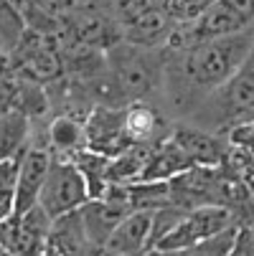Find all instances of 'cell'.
<instances>
[{"instance_id":"2","label":"cell","mask_w":254,"mask_h":256,"mask_svg":"<svg viewBox=\"0 0 254 256\" xmlns=\"http://www.w3.org/2000/svg\"><path fill=\"white\" fill-rule=\"evenodd\" d=\"M231 224H234V210L229 206L208 203V206H198V208H186L183 216H180V221L155 241L153 251H158V254H188L191 248H196L198 244H203L206 238L224 231Z\"/></svg>"},{"instance_id":"14","label":"cell","mask_w":254,"mask_h":256,"mask_svg":"<svg viewBox=\"0 0 254 256\" xmlns=\"http://www.w3.org/2000/svg\"><path fill=\"white\" fill-rule=\"evenodd\" d=\"M54 218L36 203L26 213H18V241L16 254H44L49 231H51Z\"/></svg>"},{"instance_id":"15","label":"cell","mask_w":254,"mask_h":256,"mask_svg":"<svg viewBox=\"0 0 254 256\" xmlns=\"http://www.w3.org/2000/svg\"><path fill=\"white\" fill-rule=\"evenodd\" d=\"M125 132L132 144L135 142H160L163 137L170 134V132H165V122L148 104L125 106Z\"/></svg>"},{"instance_id":"8","label":"cell","mask_w":254,"mask_h":256,"mask_svg":"<svg viewBox=\"0 0 254 256\" xmlns=\"http://www.w3.org/2000/svg\"><path fill=\"white\" fill-rule=\"evenodd\" d=\"M54 155L49 152V148H36L28 144V150L21 158V175H18V208L16 213H26L28 208H33L39 203L44 180L49 175Z\"/></svg>"},{"instance_id":"16","label":"cell","mask_w":254,"mask_h":256,"mask_svg":"<svg viewBox=\"0 0 254 256\" xmlns=\"http://www.w3.org/2000/svg\"><path fill=\"white\" fill-rule=\"evenodd\" d=\"M155 142H135L110 160V182H137L145 175Z\"/></svg>"},{"instance_id":"9","label":"cell","mask_w":254,"mask_h":256,"mask_svg":"<svg viewBox=\"0 0 254 256\" xmlns=\"http://www.w3.org/2000/svg\"><path fill=\"white\" fill-rule=\"evenodd\" d=\"M132 48H112L110 54H112V66H115V84H117V89L122 92V94H130V96H140V94H145L150 86H153V71H150V66L145 64V58H142V54H140V48L142 46H137V51H135V44H130Z\"/></svg>"},{"instance_id":"18","label":"cell","mask_w":254,"mask_h":256,"mask_svg":"<svg viewBox=\"0 0 254 256\" xmlns=\"http://www.w3.org/2000/svg\"><path fill=\"white\" fill-rule=\"evenodd\" d=\"M49 142L56 155H74L87 148V127L74 117H56L51 122Z\"/></svg>"},{"instance_id":"11","label":"cell","mask_w":254,"mask_h":256,"mask_svg":"<svg viewBox=\"0 0 254 256\" xmlns=\"http://www.w3.org/2000/svg\"><path fill=\"white\" fill-rule=\"evenodd\" d=\"M87 251H94V246L89 241L82 210H71L66 216L54 218L44 254H87Z\"/></svg>"},{"instance_id":"21","label":"cell","mask_w":254,"mask_h":256,"mask_svg":"<svg viewBox=\"0 0 254 256\" xmlns=\"http://www.w3.org/2000/svg\"><path fill=\"white\" fill-rule=\"evenodd\" d=\"M23 23L16 13V8L11 6V0H0V44L8 51V46L16 48V44L21 41L23 36Z\"/></svg>"},{"instance_id":"26","label":"cell","mask_w":254,"mask_h":256,"mask_svg":"<svg viewBox=\"0 0 254 256\" xmlns=\"http://www.w3.org/2000/svg\"><path fill=\"white\" fill-rule=\"evenodd\" d=\"M6 48H3V44H0V74H3V68H6Z\"/></svg>"},{"instance_id":"25","label":"cell","mask_w":254,"mask_h":256,"mask_svg":"<svg viewBox=\"0 0 254 256\" xmlns=\"http://www.w3.org/2000/svg\"><path fill=\"white\" fill-rule=\"evenodd\" d=\"M99 3L102 0H64V8L74 13H84V10H94Z\"/></svg>"},{"instance_id":"3","label":"cell","mask_w":254,"mask_h":256,"mask_svg":"<svg viewBox=\"0 0 254 256\" xmlns=\"http://www.w3.org/2000/svg\"><path fill=\"white\" fill-rule=\"evenodd\" d=\"M89 200H92L89 186H87V178L79 170V165L69 155H54L49 175L41 188V196H39V206L51 218H59L71 210H79Z\"/></svg>"},{"instance_id":"12","label":"cell","mask_w":254,"mask_h":256,"mask_svg":"<svg viewBox=\"0 0 254 256\" xmlns=\"http://www.w3.org/2000/svg\"><path fill=\"white\" fill-rule=\"evenodd\" d=\"M193 168L191 158L186 155V150L178 144V140L173 137V132L168 137H163L160 142H155L153 155L148 160V168H145L142 180H170L178 172H183Z\"/></svg>"},{"instance_id":"1","label":"cell","mask_w":254,"mask_h":256,"mask_svg":"<svg viewBox=\"0 0 254 256\" xmlns=\"http://www.w3.org/2000/svg\"><path fill=\"white\" fill-rule=\"evenodd\" d=\"M254 51V30L198 41L180 51V74L193 86H224Z\"/></svg>"},{"instance_id":"28","label":"cell","mask_w":254,"mask_h":256,"mask_svg":"<svg viewBox=\"0 0 254 256\" xmlns=\"http://www.w3.org/2000/svg\"><path fill=\"white\" fill-rule=\"evenodd\" d=\"M0 254H6V251H3V248H0Z\"/></svg>"},{"instance_id":"5","label":"cell","mask_w":254,"mask_h":256,"mask_svg":"<svg viewBox=\"0 0 254 256\" xmlns=\"http://www.w3.org/2000/svg\"><path fill=\"white\" fill-rule=\"evenodd\" d=\"M13 58L18 61L21 74L33 82H54L64 71V61L56 46L49 38H44L39 33H31V30L21 36V41L13 48Z\"/></svg>"},{"instance_id":"23","label":"cell","mask_w":254,"mask_h":256,"mask_svg":"<svg viewBox=\"0 0 254 256\" xmlns=\"http://www.w3.org/2000/svg\"><path fill=\"white\" fill-rule=\"evenodd\" d=\"M229 144L254 150V117L246 120V122H236L234 124V130L229 132Z\"/></svg>"},{"instance_id":"20","label":"cell","mask_w":254,"mask_h":256,"mask_svg":"<svg viewBox=\"0 0 254 256\" xmlns=\"http://www.w3.org/2000/svg\"><path fill=\"white\" fill-rule=\"evenodd\" d=\"M74 30V41L79 46H102V44H115L112 38V26L102 16H92V10H84L82 18L74 20L71 26Z\"/></svg>"},{"instance_id":"10","label":"cell","mask_w":254,"mask_h":256,"mask_svg":"<svg viewBox=\"0 0 254 256\" xmlns=\"http://www.w3.org/2000/svg\"><path fill=\"white\" fill-rule=\"evenodd\" d=\"M175 26L178 23L158 3L150 10L140 13L137 18L122 23V38H125V44H135V46L148 48V46H155V44L168 41L170 36H173V30H175Z\"/></svg>"},{"instance_id":"6","label":"cell","mask_w":254,"mask_h":256,"mask_svg":"<svg viewBox=\"0 0 254 256\" xmlns=\"http://www.w3.org/2000/svg\"><path fill=\"white\" fill-rule=\"evenodd\" d=\"M87 148L104 152V155H120L125 148H130V137L125 132V106H104L97 104L87 122Z\"/></svg>"},{"instance_id":"17","label":"cell","mask_w":254,"mask_h":256,"mask_svg":"<svg viewBox=\"0 0 254 256\" xmlns=\"http://www.w3.org/2000/svg\"><path fill=\"white\" fill-rule=\"evenodd\" d=\"M28 150V117L21 109L0 114V160Z\"/></svg>"},{"instance_id":"22","label":"cell","mask_w":254,"mask_h":256,"mask_svg":"<svg viewBox=\"0 0 254 256\" xmlns=\"http://www.w3.org/2000/svg\"><path fill=\"white\" fill-rule=\"evenodd\" d=\"M153 6H155V0H112V8H115V16L120 18V23L137 18L140 13L150 10Z\"/></svg>"},{"instance_id":"24","label":"cell","mask_w":254,"mask_h":256,"mask_svg":"<svg viewBox=\"0 0 254 256\" xmlns=\"http://www.w3.org/2000/svg\"><path fill=\"white\" fill-rule=\"evenodd\" d=\"M229 8H234L236 13H241L249 23L254 20V0H224Z\"/></svg>"},{"instance_id":"4","label":"cell","mask_w":254,"mask_h":256,"mask_svg":"<svg viewBox=\"0 0 254 256\" xmlns=\"http://www.w3.org/2000/svg\"><path fill=\"white\" fill-rule=\"evenodd\" d=\"M79 210H82V218H84V226H87L94 251H102L107 238L112 236V231L122 224V218L135 210L130 186L127 182H110L104 196L92 198Z\"/></svg>"},{"instance_id":"7","label":"cell","mask_w":254,"mask_h":256,"mask_svg":"<svg viewBox=\"0 0 254 256\" xmlns=\"http://www.w3.org/2000/svg\"><path fill=\"white\" fill-rule=\"evenodd\" d=\"M155 216L158 208H135L122 218V224L107 238L102 254H148L153 246V231H155Z\"/></svg>"},{"instance_id":"27","label":"cell","mask_w":254,"mask_h":256,"mask_svg":"<svg viewBox=\"0 0 254 256\" xmlns=\"http://www.w3.org/2000/svg\"><path fill=\"white\" fill-rule=\"evenodd\" d=\"M203 3H208V6H213V3H216V0H203Z\"/></svg>"},{"instance_id":"19","label":"cell","mask_w":254,"mask_h":256,"mask_svg":"<svg viewBox=\"0 0 254 256\" xmlns=\"http://www.w3.org/2000/svg\"><path fill=\"white\" fill-rule=\"evenodd\" d=\"M21 158H3L0 160V224L11 218L18 208V175H21Z\"/></svg>"},{"instance_id":"13","label":"cell","mask_w":254,"mask_h":256,"mask_svg":"<svg viewBox=\"0 0 254 256\" xmlns=\"http://www.w3.org/2000/svg\"><path fill=\"white\" fill-rule=\"evenodd\" d=\"M173 137L178 140V144L186 150V155L191 158L193 165H206V168H221L229 158V148L198 130H188V127H178L173 130Z\"/></svg>"}]
</instances>
